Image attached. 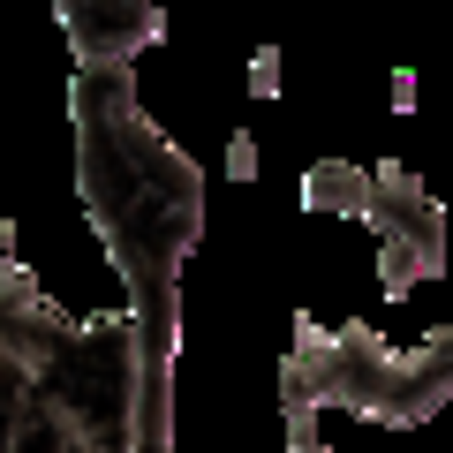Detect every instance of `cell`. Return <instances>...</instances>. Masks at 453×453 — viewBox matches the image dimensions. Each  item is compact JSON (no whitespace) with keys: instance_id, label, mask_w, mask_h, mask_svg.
<instances>
[{"instance_id":"52a82bcc","label":"cell","mask_w":453,"mask_h":453,"mask_svg":"<svg viewBox=\"0 0 453 453\" xmlns=\"http://www.w3.org/2000/svg\"><path fill=\"white\" fill-rule=\"evenodd\" d=\"M288 431H295V453H325L318 446V416H288Z\"/></svg>"},{"instance_id":"7a4b0ae2","label":"cell","mask_w":453,"mask_h":453,"mask_svg":"<svg viewBox=\"0 0 453 453\" xmlns=\"http://www.w3.org/2000/svg\"><path fill=\"white\" fill-rule=\"evenodd\" d=\"M280 386H288V416H318L325 401H340L371 423H423L453 401V325L416 348H386L363 325L348 333L303 325Z\"/></svg>"},{"instance_id":"3957f363","label":"cell","mask_w":453,"mask_h":453,"mask_svg":"<svg viewBox=\"0 0 453 453\" xmlns=\"http://www.w3.org/2000/svg\"><path fill=\"white\" fill-rule=\"evenodd\" d=\"M371 234H378L386 295H408V280H431L438 265H446V211L431 204V189H423L408 166H378Z\"/></svg>"},{"instance_id":"277c9868","label":"cell","mask_w":453,"mask_h":453,"mask_svg":"<svg viewBox=\"0 0 453 453\" xmlns=\"http://www.w3.org/2000/svg\"><path fill=\"white\" fill-rule=\"evenodd\" d=\"M61 23H68V38H76L83 76H129V61L159 38V8H144V0H113V8L68 0Z\"/></svg>"},{"instance_id":"6da1fadb","label":"cell","mask_w":453,"mask_h":453,"mask_svg":"<svg viewBox=\"0 0 453 453\" xmlns=\"http://www.w3.org/2000/svg\"><path fill=\"white\" fill-rule=\"evenodd\" d=\"M76 174L91 196V219L106 234L113 265L129 280V318L144 333L151 363V431L166 446L174 416V325H181V257L204 234V181L196 166L144 121L129 76H76Z\"/></svg>"},{"instance_id":"5b68a950","label":"cell","mask_w":453,"mask_h":453,"mask_svg":"<svg viewBox=\"0 0 453 453\" xmlns=\"http://www.w3.org/2000/svg\"><path fill=\"white\" fill-rule=\"evenodd\" d=\"M303 204H310V211H348V219H371V204H378V166L318 159V166L303 174Z\"/></svg>"},{"instance_id":"8992f818","label":"cell","mask_w":453,"mask_h":453,"mask_svg":"<svg viewBox=\"0 0 453 453\" xmlns=\"http://www.w3.org/2000/svg\"><path fill=\"white\" fill-rule=\"evenodd\" d=\"M250 83H257V91H273V83H280V53H273V46L250 61Z\"/></svg>"}]
</instances>
